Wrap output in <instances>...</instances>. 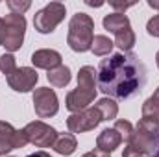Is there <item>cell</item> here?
Wrapping results in <instances>:
<instances>
[{
	"instance_id": "1",
	"label": "cell",
	"mask_w": 159,
	"mask_h": 157,
	"mask_svg": "<svg viewBox=\"0 0 159 157\" xmlns=\"http://www.w3.org/2000/svg\"><path fill=\"white\" fill-rule=\"evenodd\" d=\"M98 89L109 98L126 100L143 91L146 83V69L137 54L119 52L100 61L96 70Z\"/></svg>"
},
{
	"instance_id": "2",
	"label": "cell",
	"mask_w": 159,
	"mask_h": 157,
	"mask_svg": "<svg viewBox=\"0 0 159 157\" xmlns=\"http://www.w3.org/2000/svg\"><path fill=\"white\" fill-rule=\"evenodd\" d=\"M96 70L94 67H81L78 72V87L67 94L65 105L70 113H80L93 104L96 96Z\"/></svg>"
},
{
	"instance_id": "3",
	"label": "cell",
	"mask_w": 159,
	"mask_h": 157,
	"mask_svg": "<svg viewBox=\"0 0 159 157\" xmlns=\"http://www.w3.org/2000/svg\"><path fill=\"white\" fill-rule=\"evenodd\" d=\"M157 146H159V128L154 122H150L146 118H141L137 122V126L133 128V133L128 141L126 150H129L135 155L152 157L157 152Z\"/></svg>"
},
{
	"instance_id": "4",
	"label": "cell",
	"mask_w": 159,
	"mask_h": 157,
	"mask_svg": "<svg viewBox=\"0 0 159 157\" xmlns=\"http://www.w3.org/2000/svg\"><path fill=\"white\" fill-rule=\"evenodd\" d=\"M93 39H94V20L87 13L72 15L70 22H69L67 44L74 52H87V50H91Z\"/></svg>"
},
{
	"instance_id": "5",
	"label": "cell",
	"mask_w": 159,
	"mask_h": 157,
	"mask_svg": "<svg viewBox=\"0 0 159 157\" xmlns=\"http://www.w3.org/2000/svg\"><path fill=\"white\" fill-rule=\"evenodd\" d=\"M65 4L61 2H50L43 9H39L34 17V26L39 34H52L57 24L65 19Z\"/></svg>"
},
{
	"instance_id": "6",
	"label": "cell",
	"mask_w": 159,
	"mask_h": 157,
	"mask_svg": "<svg viewBox=\"0 0 159 157\" xmlns=\"http://www.w3.org/2000/svg\"><path fill=\"white\" fill-rule=\"evenodd\" d=\"M4 24H6L4 46H6L7 52H15L22 46L24 34H26V19H24V15L9 13V15L4 17Z\"/></svg>"
},
{
	"instance_id": "7",
	"label": "cell",
	"mask_w": 159,
	"mask_h": 157,
	"mask_svg": "<svg viewBox=\"0 0 159 157\" xmlns=\"http://www.w3.org/2000/svg\"><path fill=\"white\" fill-rule=\"evenodd\" d=\"M24 133H26V139L30 144L37 146V148H52L56 139H57V131L44 124L43 120H35V122H30L26 128H24Z\"/></svg>"
},
{
	"instance_id": "8",
	"label": "cell",
	"mask_w": 159,
	"mask_h": 157,
	"mask_svg": "<svg viewBox=\"0 0 159 157\" xmlns=\"http://www.w3.org/2000/svg\"><path fill=\"white\" fill-rule=\"evenodd\" d=\"M100 122H104V118H102V113L94 105V107H87L80 113H72L67 118V128L72 133H85V131L94 129Z\"/></svg>"
},
{
	"instance_id": "9",
	"label": "cell",
	"mask_w": 159,
	"mask_h": 157,
	"mask_svg": "<svg viewBox=\"0 0 159 157\" xmlns=\"http://www.w3.org/2000/svg\"><path fill=\"white\" fill-rule=\"evenodd\" d=\"M34 109H35V115L39 118H50L57 113L59 102H57L54 89L39 87L34 91Z\"/></svg>"
},
{
	"instance_id": "10",
	"label": "cell",
	"mask_w": 159,
	"mask_h": 157,
	"mask_svg": "<svg viewBox=\"0 0 159 157\" xmlns=\"http://www.w3.org/2000/svg\"><path fill=\"white\" fill-rule=\"evenodd\" d=\"M28 144L24 129H15L9 122L0 120V155L4 157L7 152L24 148Z\"/></svg>"
},
{
	"instance_id": "11",
	"label": "cell",
	"mask_w": 159,
	"mask_h": 157,
	"mask_svg": "<svg viewBox=\"0 0 159 157\" xmlns=\"http://www.w3.org/2000/svg\"><path fill=\"white\" fill-rule=\"evenodd\" d=\"M7 79V85L13 89V91H17V92H28V91H32L34 87H35V83H37V72H35V69H30V67H17L9 76H6Z\"/></svg>"
},
{
	"instance_id": "12",
	"label": "cell",
	"mask_w": 159,
	"mask_h": 157,
	"mask_svg": "<svg viewBox=\"0 0 159 157\" xmlns=\"http://www.w3.org/2000/svg\"><path fill=\"white\" fill-rule=\"evenodd\" d=\"M122 142H124V141H122V137H120L119 131H117L115 128H107V129H104V131L98 135V139H96V148H98L100 152H104V154H111V152H115V150L119 148Z\"/></svg>"
},
{
	"instance_id": "13",
	"label": "cell",
	"mask_w": 159,
	"mask_h": 157,
	"mask_svg": "<svg viewBox=\"0 0 159 157\" xmlns=\"http://www.w3.org/2000/svg\"><path fill=\"white\" fill-rule=\"evenodd\" d=\"M32 63L37 69L52 70V69H57L61 65V54L56 50H37L32 54Z\"/></svg>"
},
{
	"instance_id": "14",
	"label": "cell",
	"mask_w": 159,
	"mask_h": 157,
	"mask_svg": "<svg viewBox=\"0 0 159 157\" xmlns=\"http://www.w3.org/2000/svg\"><path fill=\"white\" fill-rule=\"evenodd\" d=\"M104 28L107 30V32H111V34H120V32H124V30H128V28H131V24H129V19L124 15V13H119V11H115V13H111V15H106L104 17Z\"/></svg>"
},
{
	"instance_id": "15",
	"label": "cell",
	"mask_w": 159,
	"mask_h": 157,
	"mask_svg": "<svg viewBox=\"0 0 159 157\" xmlns=\"http://www.w3.org/2000/svg\"><path fill=\"white\" fill-rule=\"evenodd\" d=\"M59 155H72L78 148V142H76V137L72 133H57V139L52 146Z\"/></svg>"
},
{
	"instance_id": "16",
	"label": "cell",
	"mask_w": 159,
	"mask_h": 157,
	"mask_svg": "<svg viewBox=\"0 0 159 157\" xmlns=\"http://www.w3.org/2000/svg\"><path fill=\"white\" fill-rule=\"evenodd\" d=\"M46 78H48V81H50L54 87H65V85H69V81H70V69L65 67V65H59L57 69L48 70Z\"/></svg>"
},
{
	"instance_id": "17",
	"label": "cell",
	"mask_w": 159,
	"mask_h": 157,
	"mask_svg": "<svg viewBox=\"0 0 159 157\" xmlns=\"http://www.w3.org/2000/svg\"><path fill=\"white\" fill-rule=\"evenodd\" d=\"M113 46H115V43L109 37H106V35H94L93 44H91V50H93L94 56H109L111 50H113Z\"/></svg>"
},
{
	"instance_id": "18",
	"label": "cell",
	"mask_w": 159,
	"mask_h": 157,
	"mask_svg": "<svg viewBox=\"0 0 159 157\" xmlns=\"http://www.w3.org/2000/svg\"><path fill=\"white\" fill-rule=\"evenodd\" d=\"M96 109L102 113V118H104V120H113V118H117V115H119V105H117L111 98H102V100H98Z\"/></svg>"
},
{
	"instance_id": "19",
	"label": "cell",
	"mask_w": 159,
	"mask_h": 157,
	"mask_svg": "<svg viewBox=\"0 0 159 157\" xmlns=\"http://www.w3.org/2000/svg\"><path fill=\"white\" fill-rule=\"evenodd\" d=\"M133 44H135V34H133L131 28H128V30L115 35V46H119L122 52H131Z\"/></svg>"
},
{
	"instance_id": "20",
	"label": "cell",
	"mask_w": 159,
	"mask_h": 157,
	"mask_svg": "<svg viewBox=\"0 0 159 157\" xmlns=\"http://www.w3.org/2000/svg\"><path fill=\"white\" fill-rule=\"evenodd\" d=\"M143 118L154 122V124L159 128V105H154L152 102L146 100V102L143 104Z\"/></svg>"
},
{
	"instance_id": "21",
	"label": "cell",
	"mask_w": 159,
	"mask_h": 157,
	"mask_svg": "<svg viewBox=\"0 0 159 157\" xmlns=\"http://www.w3.org/2000/svg\"><path fill=\"white\" fill-rule=\"evenodd\" d=\"M115 129L120 133V137H122L124 142H128L129 137H131V133H133V126H131V122H128V120H117V122H115Z\"/></svg>"
},
{
	"instance_id": "22",
	"label": "cell",
	"mask_w": 159,
	"mask_h": 157,
	"mask_svg": "<svg viewBox=\"0 0 159 157\" xmlns=\"http://www.w3.org/2000/svg\"><path fill=\"white\" fill-rule=\"evenodd\" d=\"M17 69V63H15V57L11 56V54H4L2 57H0V70L6 74V76H9L13 70Z\"/></svg>"
},
{
	"instance_id": "23",
	"label": "cell",
	"mask_w": 159,
	"mask_h": 157,
	"mask_svg": "<svg viewBox=\"0 0 159 157\" xmlns=\"http://www.w3.org/2000/svg\"><path fill=\"white\" fill-rule=\"evenodd\" d=\"M30 2H19V0H7V7L11 9V13L15 15H22L26 9H30Z\"/></svg>"
},
{
	"instance_id": "24",
	"label": "cell",
	"mask_w": 159,
	"mask_h": 157,
	"mask_svg": "<svg viewBox=\"0 0 159 157\" xmlns=\"http://www.w3.org/2000/svg\"><path fill=\"white\" fill-rule=\"evenodd\" d=\"M146 32H148L152 37H159V13L157 15H154V17L148 20V24H146Z\"/></svg>"
},
{
	"instance_id": "25",
	"label": "cell",
	"mask_w": 159,
	"mask_h": 157,
	"mask_svg": "<svg viewBox=\"0 0 159 157\" xmlns=\"http://www.w3.org/2000/svg\"><path fill=\"white\" fill-rule=\"evenodd\" d=\"M109 6H111V7H115V9H119V13H120V11H126L128 7L135 6V2H117V0H111V2H109Z\"/></svg>"
},
{
	"instance_id": "26",
	"label": "cell",
	"mask_w": 159,
	"mask_h": 157,
	"mask_svg": "<svg viewBox=\"0 0 159 157\" xmlns=\"http://www.w3.org/2000/svg\"><path fill=\"white\" fill-rule=\"evenodd\" d=\"M81 157H109V154H104V152H100V150H93V152L83 154Z\"/></svg>"
},
{
	"instance_id": "27",
	"label": "cell",
	"mask_w": 159,
	"mask_h": 157,
	"mask_svg": "<svg viewBox=\"0 0 159 157\" xmlns=\"http://www.w3.org/2000/svg\"><path fill=\"white\" fill-rule=\"evenodd\" d=\"M4 41H6V24L4 19H0V46H4Z\"/></svg>"
},
{
	"instance_id": "28",
	"label": "cell",
	"mask_w": 159,
	"mask_h": 157,
	"mask_svg": "<svg viewBox=\"0 0 159 157\" xmlns=\"http://www.w3.org/2000/svg\"><path fill=\"white\" fill-rule=\"evenodd\" d=\"M148 102H152L154 105H159V89L152 94V96H150V98H148Z\"/></svg>"
},
{
	"instance_id": "29",
	"label": "cell",
	"mask_w": 159,
	"mask_h": 157,
	"mask_svg": "<svg viewBox=\"0 0 159 157\" xmlns=\"http://www.w3.org/2000/svg\"><path fill=\"white\" fill-rule=\"evenodd\" d=\"M26 157H50L46 152H35V154H30V155H26Z\"/></svg>"
},
{
	"instance_id": "30",
	"label": "cell",
	"mask_w": 159,
	"mask_h": 157,
	"mask_svg": "<svg viewBox=\"0 0 159 157\" xmlns=\"http://www.w3.org/2000/svg\"><path fill=\"white\" fill-rule=\"evenodd\" d=\"M148 6H150V7H154V9H157V11H159V0H148Z\"/></svg>"
},
{
	"instance_id": "31",
	"label": "cell",
	"mask_w": 159,
	"mask_h": 157,
	"mask_svg": "<svg viewBox=\"0 0 159 157\" xmlns=\"http://www.w3.org/2000/svg\"><path fill=\"white\" fill-rule=\"evenodd\" d=\"M122 157H144V155H135V154H131L129 150H126V148H124V154H122Z\"/></svg>"
},
{
	"instance_id": "32",
	"label": "cell",
	"mask_w": 159,
	"mask_h": 157,
	"mask_svg": "<svg viewBox=\"0 0 159 157\" xmlns=\"http://www.w3.org/2000/svg\"><path fill=\"white\" fill-rule=\"evenodd\" d=\"M85 4H87V6H96V7L102 6V2H91V0H85Z\"/></svg>"
},
{
	"instance_id": "33",
	"label": "cell",
	"mask_w": 159,
	"mask_h": 157,
	"mask_svg": "<svg viewBox=\"0 0 159 157\" xmlns=\"http://www.w3.org/2000/svg\"><path fill=\"white\" fill-rule=\"evenodd\" d=\"M156 63H157V67H159V52H157V56H156Z\"/></svg>"
},
{
	"instance_id": "34",
	"label": "cell",
	"mask_w": 159,
	"mask_h": 157,
	"mask_svg": "<svg viewBox=\"0 0 159 157\" xmlns=\"http://www.w3.org/2000/svg\"><path fill=\"white\" fill-rule=\"evenodd\" d=\"M152 157H159V146H157V152H156V154H154Z\"/></svg>"
}]
</instances>
